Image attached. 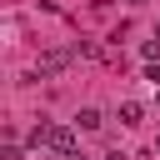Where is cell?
Wrapping results in <instances>:
<instances>
[{"instance_id": "cell-1", "label": "cell", "mask_w": 160, "mask_h": 160, "mask_svg": "<svg viewBox=\"0 0 160 160\" xmlns=\"http://www.w3.org/2000/svg\"><path fill=\"white\" fill-rule=\"evenodd\" d=\"M50 150L70 160V155H75V130H70V125H50Z\"/></svg>"}, {"instance_id": "cell-2", "label": "cell", "mask_w": 160, "mask_h": 160, "mask_svg": "<svg viewBox=\"0 0 160 160\" xmlns=\"http://www.w3.org/2000/svg\"><path fill=\"white\" fill-rule=\"evenodd\" d=\"M65 65H70V50H45L40 55V75H60Z\"/></svg>"}, {"instance_id": "cell-3", "label": "cell", "mask_w": 160, "mask_h": 160, "mask_svg": "<svg viewBox=\"0 0 160 160\" xmlns=\"http://www.w3.org/2000/svg\"><path fill=\"white\" fill-rule=\"evenodd\" d=\"M50 125L55 120H35L30 125V150H50Z\"/></svg>"}, {"instance_id": "cell-4", "label": "cell", "mask_w": 160, "mask_h": 160, "mask_svg": "<svg viewBox=\"0 0 160 160\" xmlns=\"http://www.w3.org/2000/svg\"><path fill=\"white\" fill-rule=\"evenodd\" d=\"M140 120H145V105L140 100H125L120 105V125H140Z\"/></svg>"}, {"instance_id": "cell-5", "label": "cell", "mask_w": 160, "mask_h": 160, "mask_svg": "<svg viewBox=\"0 0 160 160\" xmlns=\"http://www.w3.org/2000/svg\"><path fill=\"white\" fill-rule=\"evenodd\" d=\"M75 120H80V130H100V125H105V120H100V110H95V105H85V110H80V115H75Z\"/></svg>"}, {"instance_id": "cell-6", "label": "cell", "mask_w": 160, "mask_h": 160, "mask_svg": "<svg viewBox=\"0 0 160 160\" xmlns=\"http://www.w3.org/2000/svg\"><path fill=\"white\" fill-rule=\"evenodd\" d=\"M140 55H145V60L155 65V55H160V40H145V45H140Z\"/></svg>"}, {"instance_id": "cell-7", "label": "cell", "mask_w": 160, "mask_h": 160, "mask_svg": "<svg viewBox=\"0 0 160 160\" xmlns=\"http://www.w3.org/2000/svg\"><path fill=\"white\" fill-rule=\"evenodd\" d=\"M105 160H125V155H120V150H110V155H105Z\"/></svg>"}, {"instance_id": "cell-8", "label": "cell", "mask_w": 160, "mask_h": 160, "mask_svg": "<svg viewBox=\"0 0 160 160\" xmlns=\"http://www.w3.org/2000/svg\"><path fill=\"white\" fill-rule=\"evenodd\" d=\"M70 160H90V155H80V150H75V155H70Z\"/></svg>"}]
</instances>
